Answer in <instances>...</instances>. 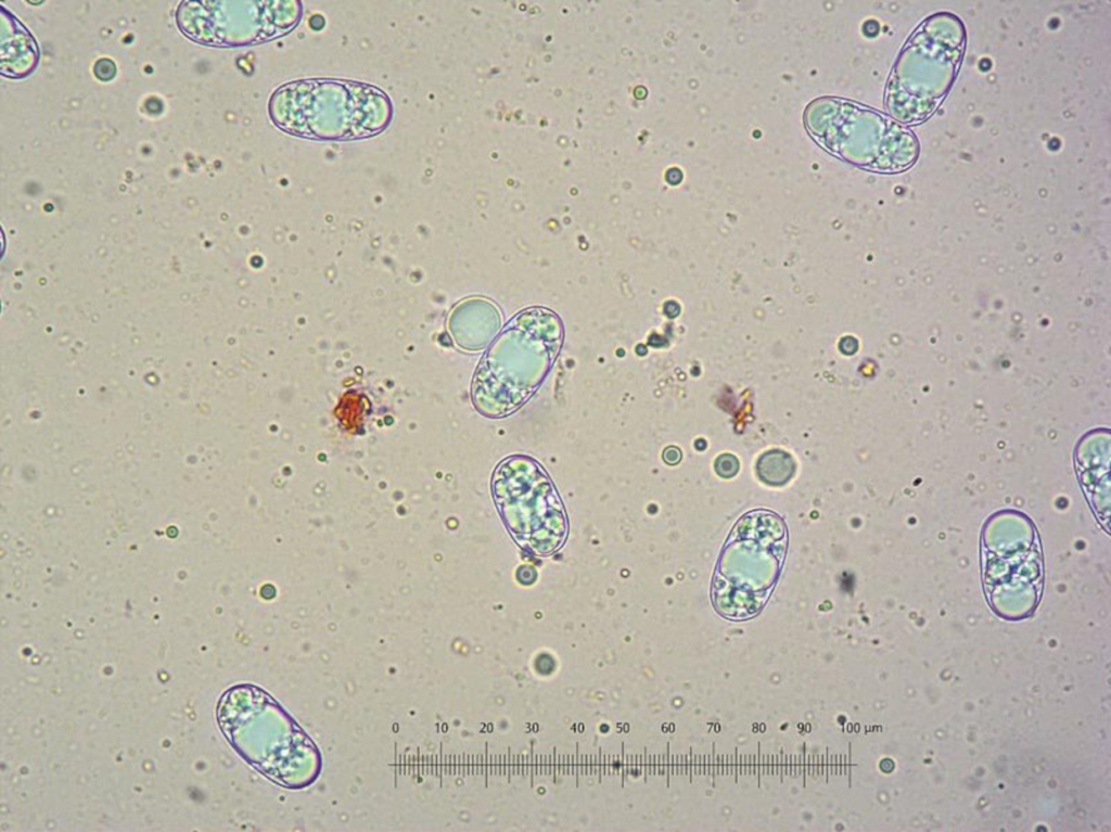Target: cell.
I'll return each instance as SVG.
<instances>
[{"label": "cell", "instance_id": "cell-1", "mask_svg": "<svg viewBox=\"0 0 1111 832\" xmlns=\"http://www.w3.org/2000/svg\"><path fill=\"white\" fill-rule=\"evenodd\" d=\"M512 462L513 468L510 459L502 462L494 474V498L502 517L522 509V513L507 523L510 532L518 526L521 520L523 522L526 513H529L520 545L536 553L548 554L559 548V545L547 529L553 530L562 539L565 537L566 520L561 501L540 466L537 472L535 471V478L521 477L518 461L513 458Z\"/></svg>", "mask_w": 1111, "mask_h": 832}]
</instances>
